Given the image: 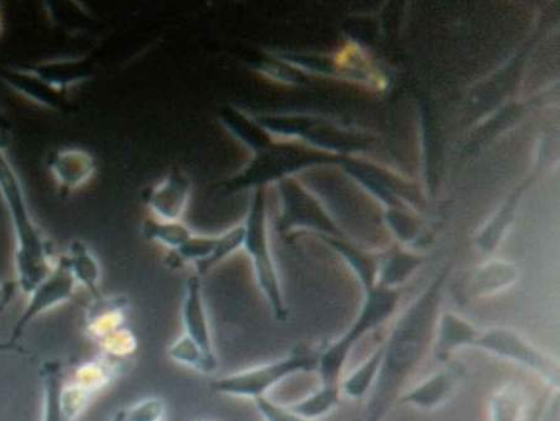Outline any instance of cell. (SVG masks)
<instances>
[{
    "instance_id": "28",
    "label": "cell",
    "mask_w": 560,
    "mask_h": 421,
    "mask_svg": "<svg viewBox=\"0 0 560 421\" xmlns=\"http://www.w3.org/2000/svg\"><path fill=\"white\" fill-rule=\"evenodd\" d=\"M0 353H21L25 354V351L22 347L9 342V340H4V342H0Z\"/></svg>"
},
{
    "instance_id": "15",
    "label": "cell",
    "mask_w": 560,
    "mask_h": 421,
    "mask_svg": "<svg viewBox=\"0 0 560 421\" xmlns=\"http://www.w3.org/2000/svg\"><path fill=\"white\" fill-rule=\"evenodd\" d=\"M478 329L471 321L459 317L456 313L447 312L438 319L436 325V352L440 358L459 348L474 347Z\"/></svg>"
},
{
    "instance_id": "2",
    "label": "cell",
    "mask_w": 560,
    "mask_h": 421,
    "mask_svg": "<svg viewBox=\"0 0 560 421\" xmlns=\"http://www.w3.org/2000/svg\"><path fill=\"white\" fill-rule=\"evenodd\" d=\"M0 194L11 214L15 237L16 284L30 294L56 268L58 257L50 242L34 222L20 178L4 154L0 141Z\"/></svg>"
},
{
    "instance_id": "22",
    "label": "cell",
    "mask_w": 560,
    "mask_h": 421,
    "mask_svg": "<svg viewBox=\"0 0 560 421\" xmlns=\"http://www.w3.org/2000/svg\"><path fill=\"white\" fill-rule=\"evenodd\" d=\"M341 390H334L320 387L311 396L288 406L295 414L306 419L316 420L328 416L331 410L336 409L340 401Z\"/></svg>"
},
{
    "instance_id": "29",
    "label": "cell",
    "mask_w": 560,
    "mask_h": 421,
    "mask_svg": "<svg viewBox=\"0 0 560 421\" xmlns=\"http://www.w3.org/2000/svg\"><path fill=\"white\" fill-rule=\"evenodd\" d=\"M195 421H211V420H206V419H197Z\"/></svg>"
},
{
    "instance_id": "6",
    "label": "cell",
    "mask_w": 560,
    "mask_h": 421,
    "mask_svg": "<svg viewBox=\"0 0 560 421\" xmlns=\"http://www.w3.org/2000/svg\"><path fill=\"white\" fill-rule=\"evenodd\" d=\"M282 202V210L278 220V230L284 235L294 231H313L320 238H339L341 232L334 223L329 213L322 208L318 200L295 184L291 178L277 184Z\"/></svg>"
},
{
    "instance_id": "18",
    "label": "cell",
    "mask_w": 560,
    "mask_h": 421,
    "mask_svg": "<svg viewBox=\"0 0 560 421\" xmlns=\"http://www.w3.org/2000/svg\"><path fill=\"white\" fill-rule=\"evenodd\" d=\"M0 73H2L0 77L9 86L31 98V101L51 107V109L60 105L61 93L48 83H45L30 68L24 70H2Z\"/></svg>"
},
{
    "instance_id": "19",
    "label": "cell",
    "mask_w": 560,
    "mask_h": 421,
    "mask_svg": "<svg viewBox=\"0 0 560 421\" xmlns=\"http://www.w3.org/2000/svg\"><path fill=\"white\" fill-rule=\"evenodd\" d=\"M142 236L144 239L168 249V253L179 248L195 234L184 221H162L149 218L142 222Z\"/></svg>"
},
{
    "instance_id": "5",
    "label": "cell",
    "mask_w": 560,
    "mask_h": 421,
    "mask_svg": "<svg viewBox=\"0 0 560 421\" xmlns=\"http://www.w3.org/2000/svg\"><path fill=\"white\" fill-rule=\"evenodd\" d=\"M397 306H399V294L387 286H374L365 291V301L354 324L336 342L320 351L322 369L336 374L345 372L351 349L369 331L381 327L392 318Z\"/></svg>"
},
{
    "instance_id": "26",
    "label": "cell",
    "mask_w": 560,
    "mask_h": 421,
    "mask_svg": "<svg viewBox=\"0 0 560 421\" xmlns=\"http://www.w3.org/2000/svg\"><path fill=\"white\" fill-rule=\"evenodd\" d=\"M255 405L265 421H311L295 414L289 407L277 405L268 397L256 399Z\"/></svg>"
},
{
    "instance_id": "10",
    "label": "cell",
    "mask_w": 560,
    "mask_h": 421,
    "mask_svg": "<svg viewBox=\"0 0 560 421\" xmlns=\"http://www.w3.org/2000/svg\"><path fill=\"white\" fill-rule=\"evenodd\" d=\"M191 177L174 167L142 195L151 218L162 221H184L192 196Z\"/></svg>"
},
{
    "instance_id": "16",
    "label": "cell",
    "mask_w": 560,
    "mask_h": 421,
    "mask_svg": "<svg viewBox=\"0 0 560 421\" xmlns=\"http://www.w3.org/2000/svg\"><path fill=\"white\" fill-rule=\"evenodd\" d=\"M43 385V421H69L62 407L66 387L65 369L59 361L44 362L40 369Z\"/></svg>"
},
{
    "instance_id": "1",
    "label": "cell",
    "mask_w": 560,
    "mask_h": 421,
    "mask_svg": "<svg viewBox=\"0 0 560 421\" xmlns=\"http://www.w3.org/2000/svg\"><path fill=\"white\" fill-rule=\"evenodd\" d=\"M439 286L424 293L401 317L384 346V360L376 379V393L368 421H377L384 414L387 400L397 385L419 363L438 325Z\"/></svg>"
},
{
    "instance_id": "25",
    "label": "cell",
    "mask_w": 560,
    "mask_h": 421,
    "mask_svg": "<svg viewBox=\"0 0 560 421\" xmlns=\"http://www.w3.org/2000/svg\"><path fill=\"white\" fill-rule=\"evenodd\" d=\"M521 409V397L516 390H504L493 401V421H516Z\"/></svg>"
},
{
    "instance_id": "12",
    "label": "cell",
    "mask_w": 560,
    "mask_h": 421,
    "mask_svg": "<svg viewBox=\"0 0 560 421\" xmlns=\"http://www.w3.org/2000/svg\"><path fill=\"white\" fill-rule=\"evenodd\" d=\"M50 173L62 190L74 191L83 187L96 173V161L88 151L61 149L49 157Z\"/></svg>"
},
{
    "instance_id": "13",
    "label": "cell",
    "mask_w": 560,
    "mask_h": 421,
    "mask_svg": "<svg viewBox=\"0 0 560 421\" xmlns=\"http://www.w3.org/2000/svg\"><path fill=\"white\" fill-rule=\"evenodd\" d=\"M129 300L122 295L105 297L101 294L89 304L85 315V330L96 342L125 326Z\"/></svg>"
},
{
    "instance_id": "14",
    "label": "cell",
    "mask_w": 560,
    "mask_h": 421,
    "mask_svg": "<svg viewBox=\"0 0 560 421\" xmlns=\"http://www.w3.org/2000/svg\"><path fill=\"white\" fill-rule=\"evenodd\" d=\"M60 259L74 277L77 284L84 286L93 295V299L102 294L98 290L101 289L102 267L85 242H72L68 253L60 256Z\"/></svg>"
},
{
    "instance_id": "3",
    "label": "cell",
    "mask_w": 560,
    "mask_h": 421,
    "mask_svg": "<svg viewBox=\"0 0 560 421\" xmlns=\"http://www.w3.org/2000/svg\"><path fill=\"white\" fill-rule=\"evenodd\" d=\"M242 223L245 227L242 249L249 258L258 290L276 320L287 321L288 307L270 246L267 188L252 191L246 219Z\"/></svg>"
},
{
    "instance_id": "24",
    "label": "cell",
    "mask_w": 560,
    "mask_h": 421,
    "mask_svg": "<svg viewBox=\"0 0 560 421\" xmlns=\"http://www.w3.org/2000/svg\"><path fill=\"white\" fill-rule=\"evenodd\" d=\"M166 413V402L161 398L143 399L137 405L117 411L110 421H162Z\"/></svg>"
},
{
    "instance_id": "20",
    "label": "cell",
    "mask_w": 560,
    "mask_h": 421,
    "mask_svg": "<svg viewBox=\"0 0 560 421\" xmlns=\"http://www.w3.org/2000/svg\"><path fill=\"white\" fill-rule=\"evenodd\" d=\"M383 360L384 346L378 347L372 356L368 358V361L352 372L348 378L341 381V391H345L352 399L364 398L370 388L376 383Z\"/></svg>"
},
{
    "instance_id": "23",
    "label": "cell",
    "mask_w": 560,
    "mask_h": 421,
    "mask_svg": "<svg viewBox=\"0 0 560 421\" xmlns=\"http://www.w3.org/2000/svg\"><path fill=\"white\" fill-rule=\"evenodd\" d=\"M97 344L103 349L104 355L121 362L137 352L139 342L133 331L124 326L102 339Z\"/></svg>"
},
{
    "instance_id": "8",
    "label": "cell",
    "mask_w": 560,
    "mask_h": 421,
    "mask_svg": "<svg viewBox=\"0 0 560 421\" xmlns=\"http://www.w3.org/2000/svg\"><path fill=\"white\" fill-rule=\"evenodd\" d=\"M474 348L495 356L516 362L544 376L552 384L559 383V365L528 340L509 328H491L478 331Z\"/></svg>"
},
{
    "instance_id": "27",
    "label": "cell",
    "mask_w": 560,
    "mask_h": 421,
    "mask_svg": "<svg viewBox=\"0 0 560 421\" xmlns=\"http://www.w3.org/2000/svg\"><path fill=\"white\" fill-rule=\"evenodd\" d=\"M18 284L15 282H3L0 283V312H3L8 304L14 299Z\"/></svg>"
},
{
    "instance_id": "9",
    "label": "cell",
    "mask_w": 560,
    "mask_h": 421,
    "mask_svg": "<svg viewBox=\"0 0 560 421\" xmlns=\"http://www.w3.org/2000/svg\"><path fill=\"white\" fill-rule=\"evenodd\" d=\"M77 285L74 277L58 257L56 268L28 294V302H26L20 319L16 320L12 335L8 339L9 342L18 344V340L22 338L24 330L33 320L70 301L75 293Z\"/></svg>"
},
{
    "instance_id": "4",
    "label": "cell",
    "mask_w": 560,
    "mask_h": 421,
    "mask_svg": "<svg viewBox=\"0 0 560 421\" xmlns=\"http://www.w3.org/2000/svg\"><path fill=\"white\" fill-rule=\"evenodd\" d=\"M319 353L308 347H298L278 360L252 369L223 375L211 382V389L220 396L252 399L267 397L279 383L298 373L313 372L318 366Z\"/></svg>"
},
{
    "instance_id": "21",
    "label": "cell",
    "mask_w": 560,
    "mask_h": 421,
    "mask_svg": "<svg viewBox=\"0 0 560 421\" xmlns=\"http://www.w3.org/2000/svg\"><path fill=\"white\" fill-rule=\"evenodd\" d=\"M168 356L171 361L198 373L210 375L219 370V360L207 356L200 348L184 335L171 343Z\"/></svg>"
},
{
    "instance_id": "17",
    "label": "cell",
    "mask_w": 560,
    "mask_h": 421,
    "mask_svg": "<svg viewBox=\"0 0 560 421\" xmlns=\"http://www.w3.org/2000/svg\"><path fill=\"white\" fill-rule=\"evenodd\" d=\"M459 375L458 366H451L418 385L417 388L406 394L402 401L422 409L435 408L453 391Z\"/></svg>"
},
{
    "instance_id": "7",
    "label": "cell",
    "mask_w": 560,
    "mask_h": 421,
    "mask_svg": "<svg viewBox=\"0 0 560 421\" xmlns=\"http://www.w3.org/2000/svg\"><path fill=\"white\" fill-rule=\"evenodd\" d=\"M243 223L219 235H200L195 232L183 246L170 253L167 264L173 268L192 266L197 276L205 277L237 254L243 248Z\"/></svg>"
},
{
    "instance_id": "11",
    "label": "cell",
    "mask_w": 560,
    "mask_h": 421,
    "mask_svg": "<svg viewBox=\"0 0 560 421\" xmlns=\"http://www.w3.org/2000/svg\"><path fill=\"white\" fill-rule=\"evenodd\" d=\"M180 317H183L184 336L200 348L207 356L219 360L214 351L209 312L206 308L202 277L196 273L189 276L186 281Z\"/></svg>"
}]
</instances>
